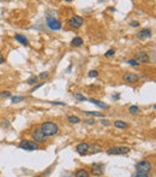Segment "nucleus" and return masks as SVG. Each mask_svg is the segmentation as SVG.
Listing matches in <instances>:
<instances>
[{
	"mask_svg": "<svg viewBox=\"0 0 156 177\" xmlns=\"http://www.w3.org/2000/svg\"><path fill=\"white\" fill-rule=\"evenodd\" d=\"M40 130L42 131V134L46 137H49V136H54V135L58 134L59 127H58V124H55L54 122H44L41 124V127H40Z\"/></svg>",
	"mask_w": 156,
	"mask_h": 177,
	"instance_id": "1",
	"label": "nucleus"
},
{
	"mask_svg": "<svg viewBox=\"0 0 156 177\" xmlns=\"http://www.w3.org/2000/svg\"><path fill=\"white\" fill-rule=\"evenodd\" d=\"M136 174H139V175H149L151 172L153 170V165L151 163H149L148 160H141L136 164Z\"/></svg>",
	"mask_w": 156,
	"mask_h": 177,
	"instance_id": "2",
	"label": "nucleus"
},
{
	"mask_svg": "<svg viewBox=\"0 0 156 177\" xmlns=\"http://www.w3.org/2000/svg\"><path fill=\"white\" fill-rule=\"evenodd\" d=\"M130 151H131L130 147L115 146V147H111V148L107 150V154H109V156H124V154H127Z\"/></svg>",
	"mask_w": 156,
	"mask_h": 177,
	"instance_id": "3",
	"label": "nucleus"
},
{
	"mask_svg": "<svg viewBox=\"0 0 156 177\" xmlns=\"http://www.w3.org/2000/svg\"><path fill=\"white\" fill-rule=\"evenodd\" d=\"M46 23H47V27L53 32H58L62 28V24L59 19H56L55 17H47L46 19Z\"/></svg>",
	"mask_w": 156,
	"mask_h": 177,
	"instance_id": "4",
	"label": "nucleus"
},
{
	"mask_svg": "<svg viewBox=\"0 0 156 177\" xmlns=\"http://www.w3.org/2000/svg\"><path fill=\"white\" fill-rule=\"evenodd\" d=\"M18 146H19V148L24 151H29V152L39 150V145L36 142H34V141H29V140H21Z\"/></svg>",
	"mask_w": 156,
	"mask_h": 177,
	"instance_id": "5",
	"label": "nucleus"
},
{
	"mask_svg": "<svg viewBox=\"0 0 156 177\" xmlns=\"http://www.w3.org/2000/svg\"><path fill=\"white\" fill-rule=\"evenodd\" d=\"M31 136H33V140L34 142H36L37 145L39 143H44L46 140H47V137L44 136V135L42 134V131L40 130V128H35L31 133Z\"/></svg>",
	"mask_w": 156,
	"mask_h": 177,
	"instance_id": "6",
	"label": "nucleus"
},
{
	"mask_svg": "<svg viewBox=\"0 0 156 177\" xmlns=\"http://www.w3.org/2000/svg\"><path fill=\"white\" fill-rule=\"evenodd\" d=\"M68 25H70L71 28L73 29H78L83 25V23H84V19H83V17H80V16H73L71 17L70 19H68Z\"/></svg>",
	"mask_w": 156,
	"mask_h": 177,
	"instance_id": "7",
	"label": "nucleus"
},
{
	"mask_svg": "<svg viewBox=\"0 0 156 177\" xmlns=\"http://www.w3.org/2000/svg\"><path fill=\"white\" fill-rule=\"evenodd\" d=\"M123 78L129 83H136V82L139 81V76L135 72H125L123 75Z\"/></svg>",
	"mask_w": 156,
	"mask_h": 177,
	"instance_id": "8",
	"label": "nucleus"
},
{
	"mask_svg": "<svg viewBox=\"0 0 156 177\" xmlns=\"http://www.w3.org/2000/svg\"><path fill=\"white\" fill-rule=\"evenodd\" d=\"M76 152L80 156H85L89 152V143L86 142H80L76 146Z\"/></svg>",
	"mask_w": 156,
	"mask_h": 177,
	"instance_id": "9",
	"label": "nucleus"
},
{
	"mask_svg": "<svg viewBox=\"0 0 156 177\" xmlns=\"http://www.w3.org/2000/svg\"><path fill=\"white\" fill-rule=\"evenodd\" d=\"M103 172H105V166H103L102 164H94V165H92L91 174L94 175V176L100 177V176L103 175Z\"/></svg>",
	"mask_w": 156,
	"mask_h": 177,
	"instance_id": "10",
	"label": "nucleus"
},
{
	"mask_svg": "<svg viewBox=\"0 0 156 177\" xmlns=\"http://www.w3.org/2000/svg\"><path fill=\"white\" fill-rule=\"evenodd\" d=\"M135 60L141 65V64H144V63H148L149 62V56L145 52H137Z\"/></svg>",
	"mask_w": 156,
	"mask_h": 177,
	"instance_id": "11",
	"label": "nucleus"
},
{
	"mask_svg": "<svg viewBox=\"0 0 156 177\" xmlns=\"http://www.w3.org/2000/svg\"><path fill=\"white\" fill-rule=\"evenodd\" d=\"M153 36V32L150 30L149 28H144L138 33V39L139 40H144V39H150Z\"/></svg>",
	"mask_w": 156,
	"mask_h": 177,
	"instance_id": "12",
	"label": "nucleus"
},
{
	"mask_svg": "<svg viewBox=\"0 0 156 177\" xmlns=\"http://www.w3.org/2000/svg\"><path fill=\"white\" fill-rule=\"evenodd\" d=\"M88 101H90L91 104L96 105L97 107H100V109H102V110H108V109H109V105H108V104L103 103V101H100V100H97V99H88Z\"/></svg>",
	"mask_w": 156,
	"mask_h": 177,
	"instance_id": "13",
	"label": "nucleus"
},
{
	"mask_svg": "<svg viewBox=\"0 0 156 177\" xmlns=\"http://www.w3.org/2000/svg\"><path fill=\"white\" fill-rule=\"evenodd\" d=\"M15 39H16L17 41H18L19 44L24 45V46H28V45H29V40L27 39V36H25V35H23V34H16Z\"/></svg>",
	"mask_w": 156,
	"mask_h": 177,
	"instance_id": "14",
	"label": "nucleus"
},
{
	"mask_svg": "<svg viewBox=\"0 0 156 177\" xmlns=\"http://www.w3.org/2000/svg\"><path fill=\"white\" fill-rule=\"evenodd\" d=\"M74 176H76V177H89L90 174L85 169H78L76 171V174H74Z\"/></svg>",
	"mask_w": 156,
	"mask_h": 177,
	"instance_id": "15",
	"label": "nucleus"
},
{
	"mask_svg": "<svg viewBox=\"0 0 156 177\" xmlns=\"http://www.w3.org/2000/svg\"><path fill=\"white\" fill-rule=\"evenodd\" d=\"M113 124H114L115 128H118V129H126V128L129 127V125H127V123L124 122V121H115V122L113 123Z\"/></svg>",
	"mask_w": 156,
	"mask_h": 177,
	"instance_id": "16",
	"label": "nucleus"
},
{
	"mask_svg": "<svg viewBox=\"0 0 156 177\" xmlns=\"http://www.w3.org/2000/svg\"><path fill=\"white\" fill-rule=\"evenodd\" d=\"M82 45H83V39L79 38V36H76L71 41V46H73V47H79Z\"/></svg>",
	"mask_w": 156,
	"mask_h": 177,
	"instance_id": "17",
	"label": "nucleus"
},
{
	"mask_svg": "<svg viewBox=\"0 0 156 177\" xmlns=\"http://www.w3.org/2000/svg\"><path fill=\"white\" fill-rule=\"evenodd\" d=\"M139 111H141V109L138 107L137 105H132L129 107V112L131 115H137V113H139Z\"/></svg>",
	"mask_w": 156,
	"mask_h": 177,
	"instance_id": "18",
	"label": "nucleus"
},
{
	"mask_svg": "<svg viewBox=\"0 0 156 177\" xmlns=\"http://www.w3.org/2000/svg\"><path fill=\"white\" fill-rule=\"evenodd\" d=\"M67 121L70 122V123H72V124H77V123L80 122V118L77 117V116H68L67 117Z\"/></svg>",
	"mask_w": 156,
	"mask_h": 177,
	"instance_id": "19",
	"label": "nucleus"
},
{
	"mask_svg": "<svg viewBox=\"0 0 156 177\" xmlns=\"http://www.w3.org/2000/svg\"><path fill=\"white\" fill-rule=\"evenodd\" d=\"M24 97L23 95H17V97H12L11 98V101H12V104H18L21 101H24Z\"/></svg>",
	"mask_w": 156,
	"mask_h": 177,
	"instance_id": "20",
	"label": "nucleus"
},
{
	"mask_svg": "<svg viewBox=\"0 0 156 177\" xmlns=\"http://www.w3.org/2000/svg\"><path fill=\"white\" fill-rule=\"evenodd\" d=\"M37 81H39V77H37V76H31L30 78H28V80H27L28 84H30V86L36 84V83H37Z\"/></svg>",
	"mask_w": 156,
	"mask_h": 177,
	"instance_id": "21",
	"label": "nucleus"
},
{
	"mask_svg": "<svg viewBox=\"0 0 156 177\" xmlns=\"http://www.w3.org/2000/svg\"><path fill=\"white\" fill-rule=\"evenodd\" d=\"M74 99L78 100V101H86V100H88L84 95H82V94H79V93H76V94H74Z\"/></svg>",
	"mask_w": 156,
	"mask_h": 177,
	"instance_id": "22",
	"label": "nucleus"
},
{
	"mask_svg": "<svg viewBox=\"0 0 156 177\" xmlns=\"http://www.w3.org/2000/svg\"><path fill=\"white\" fill-rule=\"evenodd\" d=\"M84 113L86 115H91V116H95V117H102L101 112H95V111H84Z\"/></svg>",
	"mask_w": 156,
	"mask_h": 177,
	"instance_id": "23",
	"label": "nucleus"
},
{
	"mask_svg": "<svg viewBox=\"0 0 156 177\" xmlns=\"http://www.w3.org/2000/svg\"><path fill=\"white\" fill-rule=\"evenodd\" d=\"M10 97H11V92L9 91H4L0 93V98H10Z\"/></svg>",
	"mask_w": 156,
	"mask_h": 177,
	"instance_id": "24",
	"label": "nucleus"
},
{
	"mask_svg": "<svg viewBox=\"0 0 156 177\" xmlns=\"http://www.w3.org/2000/svg\"><path fill=\"white\" fill-rule=\"evenodd\" d=\"M115 54V50H108L106 53H105V57L106 58H109V57H112Z\"/></svg>",
	"mask_w": 156,
	"mask_h": 177,
	"instance_id": "25",
	"label": "nucleus"
},
{
	"mask_svg": "<svg viewBox=\"0 0 156 177\" xmlns=\"http://www.w3.org/2000/svg\"><path fill=\"white\" fill-rule=\"evenodd\" d=\"M127 64H130V65H132V66H139V64H138L135 59H129L127 62H126Z\"/></svg>",
	"mask_w": 156,
	"mask_h": 177,
	"instance_id": "26",
	"label": "nucleus"
},
{
	"mask_svg": "<svg viewBox=\"0 0 156 177\" xmlns=\"http://www.w3.org/2000/svg\"><path fill=\"white\" fill-rule=\"evenodd\" d=\"M88 76L89 77H97V76H99V72H97L96 70H91V71H89Z\"/></svg>",
	"mask_w": 156,
	"mask_h": 177,
	"instance_id": "27",
	"label": "nucleus"
},
{
	"mask_svg": "<svg viewBox=\"0 0 156 177\" xmlns=\"http://www.w3.org/2000/svg\"><path fill=\"white\" fill-rule=\"evenodd\" d=\"M84 123H85V124H89V125H94L95 124V119H92V118H88V119H84Z\"/></svg>",
	"mask_w": 156,
	"mask_h": 177,
	"instance_id": "28",
	"label": "nucleus"
},
{
	"mask_svg": "<svg viewBox=\"0 0 156 177\" xmlns=\"http://www.w3.org/2000/svg\"><path fill=\"white\" fill-rule=\"evenodd\" d=\"M43 84H44V82H41V83H40V84H35V87H34L33 89L30 91V93H34V92H36V91L39 89V88H40V87H42Z\"/></svg>",
	"mask_w": 156,
	"mask_h": 177,
	"instance_id": "29",
	"label": "nucleus"
},
{
	"mask_svg": "<svg viewBox=\"0 0 156 177\" xmlns=\"http://www.w3.org/2000/svg\"><path fill=\"white\" fill-rule=\"evenodd\" d=\"M48 76H49L48 72H42V74H40V76H37V77L41 80H46V78H48Z\"/></svg>",
	"mask_w": 156,
	"mask_h": 177,
	"instance_id": "30",
	"label": "nucleus"
},
{
	"mask_svg": "<svg viewBox=\"0 0 156 177\" xmlns=\"http://www.w3.org/2000/svg\"><path fill=\"white\" fill-rule=\"evenodd\" d=\"M101 124L105 125V127H108V125H111V122H109L108 119H102L101 121Z\"/></svg>",
	"mask_w": 156,
	"mask_h": 177,
	"instance_id": "31",
	"label": "nucleus"
},
{
	"mask_svg": "<svg viewBox=\"0 0 156 177\" xmlns=\"http://www.w3.org/2000/svg\"><path fill=\"white\" fill-rule=\"evenodd\" d=\"M130 25L131 27H133V28H137V27H139V22H137V21H132L130 23Z\"/></svg>",
	"mask_w": 156,
	"mask_h": 177,
	"instance_id": "32",
	"label": "nucleus"
},
{
	"mask_svg": "<svg viewBox=\"0 0 156 177\" xmlns=\"http://www.w3.org/2000/svg\"><path fill=\"white\" fill-rule=\"evenodd\" d=\"M50 104H53V105H59V106H66L65 103H60V101H49Z\"/></svg>",
	"mask_w": 156,
	"mask_h": 177,
	"instance_id": "33",
	"label": "nucleus"
},
{
	"mask_svg": "<svg viewBox=\"0 0 156 177\" xmlns=\"http://www.w3.org/2000/svg\"><path fill=\"white\" fill-rule=\"evenodd\" d=\"M120 98V94L117 93V94H114V95H112V99H113V101H115V100H119Z\"/></svg>",
	"mask_w": 156,
	"mask_h": 177,
	"instance_id": "34",
	"label": "nucleus"
},
{
	"mask_svg": "<svg viewBox=\"0 0 156 177\" xmlns=\"http://www.w3.org/2000/svg\"><path fill=\"white\" fill-rule=\"evenodd\" d=\"M5 62H6V60H5V57L1 54V53H0V65H1V64H4Z\"/></svg>",
	"mask_w": 156,
	"mask_h": 177,
	"instance_id": "35",
	"label": "nucleus"
},
{
	"mask_svg": "<svg viewBox=\"0 0 156 177\" xmlns=\"http://www.w3.org/2000/svg\"><path fill=\"white\" fill-rule=\"evenodd\" d=\"M133 177H149V175H139V174H135Z\"/></svg>",
	"mask_w": 156,
	"mask_h": 177,
	"instance_id": "36",
	"label": "nucleus"
},
{
	"mask_svg": "<svg viewBox=\"0 0 156 177\" xmlns=\"http://www.w3.org/2000/svg\"><path fill=\"white\" fill-rule=\"evenodd\" d=\"M3 125H4V127H9V125H10V123H9V122H6V119H5V122L3 123Z\"/></svg>",
	"mask_w": 156,
	"mask_h": 177,
	"instance_id": "37",
	"label": "nucleus"
},
{
	"mask_svg": "<svg viewBox=\"0 0 156 177\" xmlns=\"http://www.w3.org/2000/svg\"><path fill=\"white\" fill-rule=\"evenodd\" d=\"M100 177H102V176H100Z\"/></svg>",
	"mask_w": 156,
	"mask_h": 177,
	"instance_id": "38",
	"label": "nucleus"
}]
</instances>
